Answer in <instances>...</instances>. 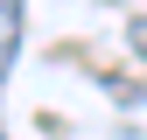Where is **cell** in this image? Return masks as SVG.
<instances>
[{
    "mask_svg": "<svg viewBox=\"0 0 147 140\" xmlns=\"http://www.w3.org/2000/svg\"><path fill=\"white\" fill-rule=\"evenodd\" d=\"M133 49H140V56H147V21H133Z\"/></svg>",
    "mask_w": 147,
    "mask_h": 140,
    "instance_id": "2",
    "label": "cell"
},
{
    "mask_svg": "<svg viewBox=\"0 0 147 140\" xmlns=\"http://www.w3.org/2000/svg\"><path fill=\"white\" fill-rule=\"evenodd\" d=\"M14 42H21V0H0V77L14 63Z\"/></svg>",
    "mask_w": 147,
    "mask_h": 140,
    "instance_id": "1",
    "label": "cell"
}]
</instances>
